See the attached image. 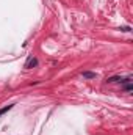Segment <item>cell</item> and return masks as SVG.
Listing matches in <instances>:
<instances>
[{"mask_svg": "<svg viewBox=\"0 0 133 135\" xmlns=\"http://www.w3.org/2000/svg\"><path fill=\"white\" fill-rule=\"evenodd\" d=\"M83 77H86V79H96V74L94 72H83Z\"/></svg>", "mask_w": 133, "mask_h": 135, "instance_id": "cell-2", "label": "cell"}, {"mask_svg": "<svg viewBox=\"0 0 133 135\" xmlns=\"http://www.w3.org/2000/svg\"><path fill=\"white\" fill-rule=\"evenodd\" d=\"M132 90H133L132 85H127V86H125V91H132Z\"/></svg>", "mask_w": 133, "mask_h": 135, "instance_id": "cell-4", "label": "cell"}, {"mask_svg": "<svg viewBox=\"0 0 133 135\" xmlns=\"http://www.w3.org/2000/svg\"><path fill=\"white\" fill-rule=\"evenodd\" d=\"M36 65H38V60L32 57V58H30V60L27 61V65H25V68H33V66H36Z\"/></svg>", "mask_w": 133, "mask_h": 135, "instance_id": "cell-1", "label": "cell"}, {"mask_svg": "<svg viewBox=\"0 0 133 135\" xmlns=\"http://www.w3.org/2000/svg\"><path fill=\"white\" fill-rule=\"evenodd\" d=\"M11 108H13V105H6V107H3V108L0 110V115H3L5 112H8V110H11Z\"/></svg>", "mask_w": 133, "mask_h": 135, "instance_id": "cell-3", "label": "cell"}]
</instances>
